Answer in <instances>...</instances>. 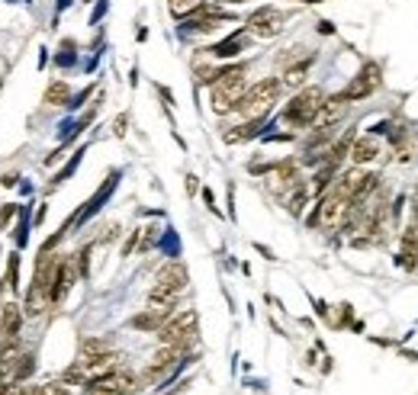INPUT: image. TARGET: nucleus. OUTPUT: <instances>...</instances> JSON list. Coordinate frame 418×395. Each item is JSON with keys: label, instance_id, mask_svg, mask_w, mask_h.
I'll return each mask as SVG.
<instances>
[{"label": "nucleus", "instance_id": "obj_9", "mask_svg": "<svg viewBox=\"0 0 418 395\" xmlns=\"http://www.w3.org/2000/svg\"><path fill=\"white\" fill-rule=\"evenodd\" d=\"M344 113H347V97H344V93H334V97H325L322 110L315 113V119H312V129H325V125H338L341 119H344Z\"/></svg>", "mask_w": 418, "mask_h": 395}, {"label": "nucleus", "instance_id": "obj_20", "mask_svg": "<svg viewBox=\"0 0 418 395\" xmlns=\"http://www.w3.org/2000/svg\"><path fill=\"white\" fill-rule=\"evenodd\" d=\"M81 350L84 354H90V350H109V341H103V337H84Z\"/></svg>", "mask_w": 418, "mask_h": 395}, {"label": "nucleus", "instance_id": "obj_10", "mask_svg": "<svg viewBox=\"0 0 418 395\" xmlns=\"http://www.w3.org/2000/svg\"><path fill=\"white\" fill-rule=\"evenodd\" d=\"M351 161H354V168H364V164H370V161H377V155H379V142L373 135H360V138H354L351 142Z\"/></svg>", "mask_w": 418, "mask_h": 395}, {"label": "nucleus", "instance_id": "obj_22", "mask_svg": "<svg viewBox=\"0 0 418 395\" xmlns=\"http://www.w3.org/2000/svg\"><path fill=\"white\" fill-rule=\"evenodd\" d=\"M126 125H129V119H126V116H119V119L113 123V132H116V135H126Z\"/></svg>", "mask_w": 418, "mask_h": 395}, {"label": "nucleus", "instance_id": "obj_1", "mask_svg": "<svg viewBox=\"0 0 418 395\" xmlns=\"http://www.w3.org/2000/svg\"><path fill=\"white\" fill-rule=\"evenodd\" d=\"M248 68L244 65H229V68H216V78H212V110L219 116L225 113H235V106L242 103L244 91H248Z\"/></svg>", "mask_w": 418, "mask_h": 395}, {"label": "nucleus", "instance_id": "obj_11", "mask_svg": "<svg viewBox=\"0 0 418 395\" xmlns=\"http://www.w3.org/2000/svg\"><path fill=\"white\" fill-rule=\"evenodd\" d=\"M19 324H23V305L10 302L0 305V337H10V334H19Z\"/></svg>", "mask_w": 418, "mask_h": 395}, {"label": "nucleus", "instance_id": "obj_15", "mask_svg": "<svg viewBox=\"0 0 418 395\" xmlns=\"http://www.w3.org/2000/svg\"><path fill=\"white\" fill-rule=\"evenodd\" d=\"M32 369H36V356H32V354H19V356H16V363L10 366V379H13V382L29 379Z\"/></svg>", "mask_w": 418, "mask_h": 395}, {"label": "nucleus", "instance_id": "obj_3", "mask_svg": "<svg viewBox=\"0 0 418 395\" xmlns=\"http://www.w3.org/2000/svg\"><path fill=\"white\" fill-rule=\"evenodd\" d=\"M322 103H325V91H322V87H302V91L283 106V123L293 125V129H306V125H312V119H315V113L322 110Z\"/></svg>", "mask_w": 418, "mask_h": 395}, {"label": "nucleus", "instance_id": "obj_23", "mask_svg": "<svg viewBox=\"0 0 418 395\" xmlns=\"http://www.w3.org/2000/svg\"><path fill=\"white\" fill-rule=\"evenodd\" d=\"M309 4H319V0H309Z\"/></svg>", "mask_w": 418, "mask_h": 395}, {"label": "nucleus", "instance_id": "obj_13", "mask_svg": "<svg viewBox=\"0 0 418 395\" xmlns=\"http://www.w3.org/2000/svg\"><path fill=\"white\" fill-rule=\"evenodd\" d=\"M287 209L293 215H302V209H306V202H309V183H302V180H296L293 187H289V193H287Z\"/></svg>", "mask_w": 418, "mask_h": 395}, {"label": "nucleus", "instance_id": "obj_8", "mask_svg": "<svg viewBox=\"0 0 418 395\" xmlns=\"http://www.w3.org/2000/svg\"><path fill=\"white\" fill-rule=\"evenodd\" d=\"M186 283H190V277H186V267L180 260H167L158 270V277H154V286H161L167 292H177V296L186 289Z\"/></svg>", "mask_w": 418, "mask_h": 395}, {"label": "nucleus", "instance_id": "obj_16", "mask_svg": "<svg viewBox=\"0 0 418 395\" xmlns=\"http://www.w3.org/2000/svg\"><path fill=\"white\" fill-rule=\"evenodd\" d=\"M306 71H309V58L306 61H299V65H293V68H287V74H283V81L280 84L283 87H302V81H306Z\"/></svg>", "mask_w": 418, "mask_h": 395}, {"label": "nucleus", "instance_id": "obj_21", "mask_svg": "<svg viewBox=\"0 0 418 395\" xmlns=\"http://www.w3.org/2000/svg\"><path fill=\"white\" fill-rule=\"evenodd\" d=\"M13 215H16V206H4V209H0V225H6Z\"/></svg>", "mask_w": 418, "mask_h": 395}, {"label": "nucleus", "instance_id": "obj_12", "mask_svg": "<svg viewBox=\"0 0 418 395\" xmlns=\"http://www.w3.org/2000/svg\"><path fill=\"white\" fill-rule=\"evenodd\" d=\"M174 312H177V309H174ZM174 312L171 309H145L141 315L132 318V328H139V331H158L161 324H164L167 318L174 315Z\"/></svg>", "mask_w": 418, "mask_h": 395}, {"label": "nucleus", "instance_id": "obj_19", "mask_svg": "<svg viewBox=\"0 0 418 395\" xmlns=\"http://www.w3.org/2000/svg\"><path fill=\"white\" fill-rule=\"evenodd\" d=\"M16 283H19V257L13 254L10 264H6V279H4V286H6L10 292H16Z\"/></svg>", "mask_w": 418, "mask_h": 395}, {"label": "nucleus", "instance_id": "obj_7", "mask_svg": "<svg viewBox=\"0 0 418 395\" xmlns=\"http://www.w3.org/2000/svg\"><path fill=\"white\" fill-rule=\"evenodd\" d=\"M379 87V65H364V71L357 74V78L347 84V91H344V97H347V103H354V100H364V97H370L373 91Z\"/></svg>", "mask_w": 418, "mask_h": 395}, {"label": "nucleus", "instance_id": "obj_17", "mask_svg": "<svg viewBox=\"0 0 418 395\" xmlns=\"http://www.w3.org/2000/svg\"><path fill=\"white\" fill-rule=\"evenodd\" d=\"M244 48V42H242V36H232V39H225L222 46H216V48H209L216 58H232V55H238Z\"/></svg>", "mask_w": 418, "mask_h": 395}, {"label": "nucleus", "instance_id": "obj_14", "mask_svg": "<svg viewBox=\"0 0 418 395\" xmlns=\"http://www.w3.org/2000/svg\"><path fill=\"white\" fill-rule=\"evenodd\" d=\"M45 106H64L71 100V87L64 84V81H51L49 87H45Z\"/></svg>", "mask_w": 418, "mask_h": 395}, {"label": "nucleus", "instance_id": "obj_5", "mask_svg": "<svg viewBox=\"0 0 418 395\" xmlns=\"http://www.w3.org/2000/svg\"><path fill=\"white\" fill-rule=\"evenodd\" d=\"M74 279H77L74 257L61 254V257H58V264H55V273H51V283H49V309H58V305L68 299Z\"/></svg>", "mask_w": 418, "mask_h": 395}, {"label": "nucleus", "instance_id": "obj_6", "mask_svg": "<svg viewBox=\"0 0 418 395\" xmlns=\"http://www.w3.org/2000/svg\"><path fill=\"white\" fill-rule=\"evenodd\" d=\"M244 29L254 33L257 39H270V36H277L283 29V14L280 10H274V7H261V10H254V14L244 20Z\"/></svg>", "mask_w": 418, "mask_h": 395}, {"label": "nucleus", "instance_id": "obj_18", "mask_svg": "<svg viewBox=\"0 0 418 395\" xmlns=\"http://www.w3.org/2000/svg\"><path fill=\"white\" fill-rule=\"evenodd\" d=\"M199 4H203V0H167V10H171L177 20H184V16H190L193 10L199 7Z\"/></svg>", "mask_w": 418, "mask_h": 395}, {"label": "nucleus", "instance_id": "obj_2", "mask_svg": "<svg viewBox=\"0 0 418 395\" xmlns=\"http://www.w3.org/2000/svg\"><path fill=\"white\" fill-rule=\"evenodd\" d=\"M280 91H283L280 78L257 81V84H251L248 91H244V97H242V103L235 106V113L244 116V119H264L270 110H274L277 100H280Z\"/></svg>", "mask_w": 418, "mask_h": 395}, {"label": "nucleus", "instance_id": "obj_4", "mask_svg": "<svg viewBox=\"0 0 418 395\" xmlns=\"http://www.w3.org/2000/svg\"><path fill=\"white\" fill-rule=\"evenodd\" d=\"M158 341L161 344H177V347L190 350L193 341H196V312L193 309H184V312H174L158 331Z\"/></svg>", "mask_w": 418, "mask_h": 395}]
</instances>
